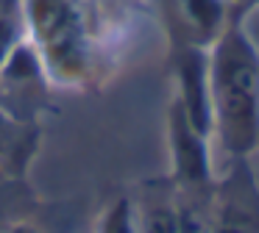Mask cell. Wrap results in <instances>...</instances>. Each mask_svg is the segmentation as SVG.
Returning <instances> with one entry per match:
<instances>
[{"mask_svg":"<svg viewBox=\"0 0 259 233\" xmlns=\"http://www.w3.org/2000/svg\"><path fill=\"white\" fill-rule=\"evenodd\" d=\"M214 94L226 144L237 153L253 147L259 142V64L240 36H229L220 47Z\"/></svg>","mask_w":259,"mask_h":233,"instance_id":"obj_1","label":"cell"},{"mask_svg":"<svg viewBox=\"0 0 259 233\" xmlns=\"http://www.w3.org/2000/svg\"><path fill=\"white\" fill-rule=\"evenodd\" d=\"M214 233H259V189L248 169H237L226 183Z\"/></svg>","mask_w":259,"mask_h":233,"instance_id":"obj_2","label":"cell"}]
</instances>
